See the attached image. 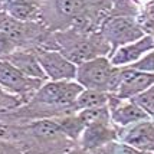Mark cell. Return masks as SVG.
Returning a JSON list of instances; mask_svg holds the SVG:
<instances>
[{
	"label": "cell",
	"instance_id": "obj_24",
	"mask_svg": "<svg viewBox=\"0 0 154 154\" xmlns=\"http://www.w3.org/2000/svg\"><path fill=\"white\" fill-rule=\"evenodd\" d=\"M68 154H91L89 151H85V150H75V151H71Z\"/></svg>",
	"mask_w": 154,
	"mask_h": 154
},
{
	"label": "cell",
	"instance_id": "obj_3",
	"mask_svg": "<svg viewBox=\"0 0 154 154\" xmlns=\"http://www.w3.org/2000/svg\"><path fill=\"white\" fill-rule=\"evenodd\" d=\"M84 91L75 81H49L36 91L35 101L46 105H74Z\"/></svg>",
	"mask_w": 154,
	"mask_h": 154
},
{
	"label": "cell",
	"instance_id": "obj_22",
	"mask_svg": "<svg viewBox=\"0 0 154 154\" xmlns=\"http://www.w3.org/2000/svg\"><path fill=\"white\" fill-rule=\"evenodd\" d=\"M121 151H122V154H150V153H144L141 150H137L134 147H130L127 144H122L121 146Z\"/></svg>",
	"mask_w": 154,
	"mask_h": 154
},
{
	"label": "cell",
	"instance_id": "obj_19",
	"mask_svg": "<svg viewBox=\"0 0 154 154\" xmlns=\"http://www.w3.org/2000/svg\"><path fill=\"white\" fill-rule=\"evenodd\" d=\"M59 122V121H58ZM60 128H62V133L63 134L69 135V137H72V138H76V137H79L82 134V131H84V122L81 121V118L76 115V117H71V118H63V120L59 122Z\"/></svg>",
	"mask_w": 154,
	"mask_h": 154
},
{
	"label": "cell",
	"instance_id": "obj_10",
	"mask_svg": "<svg viewBox=\"0 0 154 154\" xmlns=\"http://www.w3.org/2000/svg\"><path fill=\"white\" fill-rule=\"evenodd\" d=\"M114 137V130L109 127V124L87 125L81 134V146L85 151H91L111 143Z\"/></svg>",
	"mask_w": 154,
	"mask_h": 154
},
{
	"label": "cell",
	"instance_id": "obj_25",
	"mask_svg": "<svg viewBox=\"0 0 154 154\" xmlns=\"http://www.w3.org/2000/svg\"><path fill=\"white\" fill-rule=\"evenodd\" d=\"M0 95H2V91H0Z\"/></svg>",
	"mask_w": 154,
	"mask_h": 154
},
{
	"label": "cell",
	"instance_id": "obj_20",
	"mask_svg": "<svg viewBox=\"0 0 154 154\" xmlns=\"http://www.w3.org/2000/svg\"><path fill=\"white\" fill-rule=\"evenodd\" d=\"M16 49H17V43L9 35L0 30V58L6 59L7 56L16 52Z\"/></svg>",
	"mask_w": 154,
	"mask_h": 154
},
{
	"label": "cell",
	"instance_id": "obj_23",
	"mask_svg": "<svg viewBox=\"0 0 154 154\" xmlns=\"http://www.w3.org/2000/svg\"><path fill=\"white\" fill-rule=\"evenodd\" d=\"M84 2H85V5H87V6L101 7V6H104L107 2H109V0H84Z\"/></svg>",
	"mask_w": 154,
	"mask_h": 154
},
{
	"label": "cell",
	"instance_id": "obj_8",
	"mask_svg": "<svg viewBox=\"0 0 154 154\" xmlns=\"http://www.w3.org/2000/svg\"><path fill=\"white\" fill-rule=\"evenodd\" d=\"M108 108L111 118L120 125L137 124L150 118L133 100H120L117 95H109Z\"/></svg>",
	"mask_w": 154,
	"mask_h": 154
},
{
	"label": "cell",
	"instance_id": "obj_14",
	"mask_svg": "<svg viewBox=\"0 0 154 154\" xmlns=\"http://www.w3.org/2000/svg\"><path fill=\"white\" fill-rule=\"evenodd\" d=\"M0 30L5 32L6 35H9L19 45L20 40H23L26 38L27 33L26 22L14 19L9 13L3 12V13H0Z\"/></svg>",
	"mask_w": 154,
	"mask_h": 154
},
{
	"label": "cell",
	"instance_id": "obj_2",
	"mask_svg": "<svg viewBox=\"0 0 154 154\" xmlns=\"http://www.w3.org/2000/svg\"><path fill=\"white\" fill-rule=\"evenodd\" d=\"M102 35L108 45H111L112 54L118 48L146 36L144 30L135 23V20L125 16H114L105 20L102 25Z\"/></svg>",
	"mask_w": 154,
	"mask_h": 154
},
{
	"label": "cell",
	"instance_id": "obj_4",
	"mask_svg": "<svg viewBox=\"0 0 154 154\" xmlns=\"http://www.w3.org/2000/svg\"><path fill=\"white\" fill-rule=\"evenodd\" d=\"M35 55L45 75L51 81H72L76 78L78 66L68 59L62 52L39 49Z\"/></svg>",
	"mask_w": 154,
	"mask_h": 154
},
{
	"label": "cell",
	"instance_id": "obj_9",
	"mask_svg": "<svg viewBox=\"0 0 154 154\" xmlns=\"http://www.w3.org/2000/svg\"><path fill=\"white\" fill-rule=\"evenodd\" d=\"M124 144L141 150L144 153H154V122L141 121L137 122L124 135Z\"/></svg>",
	"mask_w": 154,
	"mask_h": 154
},
{
	"label": "cell",
	"instance_id": "obj_17",
	"mask_svg": "<svg viewBox=\"0 0 154 154\" xmlns=\"http://www.w3.org/2000/svg\"><path fill=\"white\" fill-rule=\"evenodd\" d=\"M84 7H85L84 0H56L58 12L66 17H74L76 14H79Z\"/></svg>",
	"mask_w": 154,
	"mask_h": 154
},
{
	"label": "cell",
	"instance_id": "obj_5",
	"mask_svg": "<svg viewBox=\"0 0 154 154\" xmlns=\"http://www.w3.org/2000/svg\"><path fill=\"white\" fill-rule=\"evenodd\" d=\"M40 84L42 81L26 76L10 62L5 59L0 60V88L13 94L25 95L32 92L33 89H39Z\"/></svg>",
	"mask_w": 154,
	"mask_h": 154
},
{
	"label": "cell",
	"instance_id": "obj_18",
	"mask_svg": "<svg viewBox=\"0 0 154 154\" xmlns=\"http://www.w3.org/2000/svg\"><path fill=\"white\" fill-rule=\"evenodd\" d=\"M135 104L148 115V117H154V85L146 89L144 92L137 95L134 98H131Z\"/></svg>",
	"mask_w": 154,
	"mask_h": 154
},
{
	"label": "cell",
	"instance_id": "obj_11",
	"mask_svg": "<svg viewBox=\"0 0 154 154\" xmlns=\"http://www.w3.org/2000/svg\"><path fill=\"white\" fill-rule=\"evenodd\" d=\"M7 62H10L13 66H16L22 74H25L29 78L39 81L48 79V76L45 75L43 69L40 66L39 60L36 58V55L27 54V52H22V51H16L14 54L6 58Z\"/></svg>",
	"mask_w": 154,
	"mask_h": 154
},
{
	"label": "cell",
	"instance_id": "obj_21",
	"mask_svg": "<svg viewBox=\"0 0 154 154\" xmlns=\"http://www.w3.org/2000/svg\"><path fill=\"white\" fill-rule=\"evenodd\" d=\"M133 69L141 71V72H147V74H154V49L144 55L138 62H135L131 65Z\"/></svg>",
	"mask_w": 154,
	"mask_h": 154
},
{
	"label": "cell",
	"instance_id": "obj_6",
	"mask_svg": "<svg viewBox=\"0 0 154 154\" xmlns=\"http://www.w3.org/2000/svg\"><path fill=\"white\" fill-rule=\"evenodd\" d=\"M154 85V74L141 72L131 66H124L121 72V84L117 91L120 100H131Z\"/></svg>",
	"mask_w": 154,
	"mask_h": 154
},
{
	"label": "cell",
	"instance_id": "obj_12",
	"mask_svg": "<svg viewBox=\"0 0 154 154\" xmlns=\"http://www.w3.org/2000/svg\"><path fill=\"white\" fill-rule=\"evenodd\" d=\"M6 13L22 22L36 17L38 0H6Z\"/></svg>",
	"mask_w": 154,
	"mask_h": 154
},
{
	"label": "cell",
	"instance_id": "obj_13",
	"mask_svg": "<svg viewBox=\"0 0 154 154\" xmlns=\"http://www.w3.org/2000/svg\"><path fill=\"white\" fill-rule=\"evenodd\" d=\"M109 94L104 91H97V89H84L78 98L75 101V107L78 111L82 109H89V108H98V107H107Z\"/></svg>",
	"mask_w": 154,
	"mask_h": 154
},
{
	"label": "cell",
	"instance_id": "obj_1",
	"mask_svg": "<svg viewBox=\"0 0 154 154\" xmlns=\"http://www.w3.org/2000/svg\"><path fill=\"white\" fill-rule=\"evenodd\" d=\"M122 68H117L104 56L82 62L76 69V82L84 89H97L108 94H117L121 84Z\"/></svg>",
	"mask_w": 154,
	"mask_h": 154
},
{
	"label": "cell",
	"instance_id": "obj_15",
	"mask_svg": "<svg viewBox=\"0 0 154 154\" xmlns=\"http://www.w3.org/2000/svg\"><path fill=\"white\" fill-rule=\"evenodd\" d=\"M78 117L84 122V125H94V124H109V108L108 107H98L82 109L78 112Z\"/></svg>",
	"mask_w": 154,
	"mask_h": 154
},
{
	"label": "cell",
	"instance_id": "obj_7",
	"mask_svg": "<svg viewBox=\"0 0 154 154\" xmlns=\"http://www.w3.org/2000/svg\"><path fill=\"white\" fill-rule=\"evenodd\" d=\"M151 49H154V38L150 35H146L140 39L131 42V43H127L124 46L118 48L114 54L111 55L109 60L117 68L131 66L133 63L138 62Z\"/></svg>",
	"mask_w": 154,
	"mask_h": 154
},
{
	"label": "cell",
	"instance_id": "obj_16",
	"mask_svg": "<svg viewBox=\"0 0 154 154\" xmlns=\"http://www.w3.org/2000/svg\"><path fill=\"white\" fill-rule=\"evenodd\" d=\"M32 133L36 137L45 138V140H54L62 133L59 122L58 121H51V120H42L36 121L32 124Z\"/></svg>",
	"mask_w": 154,
	"mask_h": 154
}]
</instances>
